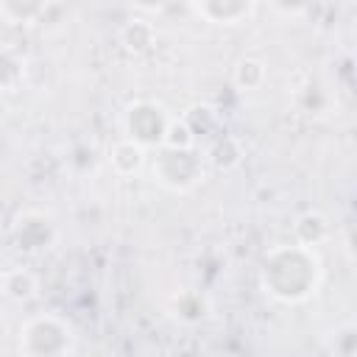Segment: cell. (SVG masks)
Segmentation results:
<instances>
[{
    "instance_id": "obj_12",
    "label": "cell",
    "mask_w": 357,
    "mask_h": 357,
    "mask_svg": "<svg viewBox=\"0 0 357 357\" xmlns=\"http://www.w3.org/2000/svg\"><path fill=\"white\" fill-rule=\"evenodd\" d=\"M209 159H212V165H215V167H231V165H237V162H240V148H237V142H234V139L223 137V139L212 148Z\"/></svg>"
},
{
    "instance_id": "obj_1",
    "label": "cell",
    "mask_w": 357,
    "mask_h": 357,
    "mask_svg": "<svg viewBox=\"0 0 357 357\" xmlns=\"http://www.w3.org/2000/svg\"><path fill=\"white\" fill-rule=\"evenodd\" d=\"M73 332L56 315L31 318L20 335V351L25 357H67L73 351Z\"/></svg>"
},
{
    "instance_id": "obj_5",
    "label": "cell",
    "mask_w": 357,
    "mask_h": 357,
    "mask_svg": "<svg viewBox=\"0 0 357 357\" xmlns=\"http://www.w3.org/2000/svg\"><path fill=\"white\" fill-rule=\"evenodd\" d=\"M145 148L139 145V142H134V139H120V142H114L112 145V151H109V165H112V170L117 173V176H137L142 167H145Z\"/></svg>"
},
{
    "instance_id": "obj_10",
    "label": "cell",
    "mask_w": 357,
    "mask_h": 357,
    "mask_svg": "<svg viewBox=\"0 0 357 357\" xmlns=\"http://www.w3.org/2000/svg\"><path fill=\"white\" fill-rule=\"evenodd\" d=\"M192 142H195V134L187 126V120H176L173 117L167 131H165L162 148H167V151H192Z\"/></svg>"
},
{
    "instance_id": "obj_4",
    "label": "cell",
    "mask_w": 357,
    "mask_h": 357,
    "mask_svg": "<svg viewBox=\"0 0 357 357\" xmlns=\"http://www.w3.org/2000/svg\"><path fill=\"white\" fill-rule=\"evenodd\" d=\"M198 17H204L206 22H215V25H237L243 20H248L254 14V3H192L190 6Z\"/></svg>"
},
{
    "instance_id": "obj_11",
    "label": "cell",
    "mask_w": 357,
    "mask_h": 357,
    "mask_svg": "<svg viewBox=\"0 0 357 357\" xmlns=\"http://www.w3.org/2000/svg\"><path fill=\"white\" fill-rule=\"evenodd\" d=\"M42 14H45V6H39V3H25V6H20V3H3L0 6V17H6L11 25L33 22Z\"/></svg>"
},
{
    "instance_id": "obj_2",
    "label": "cell",
    "mask_w": 357,
    "mask_h": 357,
    "mask_svg": "<svg viewBox=\"0 0 357 357\" xmlns=\"http://www.w3.org/2000/svg\"><path fill=\"white\" fill-rule=\"evenodd\" d=\"M170 114L165 112V106L153 103V100H137L126 109V131H128V139L139 142L142 148L148 145H159L162 148V139H165V131L170 126Z\"/></svg>"
},
{
    "instance_id": "obj_3",
    "label": "cell",
    "mask_w": 357,
    "mask_h": 357,
    "mask_svg": "<svg viewBox=\"0 0 357 357\" xmlns=\"http://www.w3.org/2000/svg\"><path fill=\"white\" fill-rule=\"evenodd\" d=\"M153 176L167 190H190L201 181V159L192 151H167L162 148L153 159Z\"/></svg>"
},
{
    "instance_id": "obj_9",
    "label": "cell",
    "mask_w": 357,
    "mask_h": 357,
    "mask_svg": "<svg viewBox=\"0 0 357 357\" xmlns=\"http://www.w3.org/2000/svg\"><path fill=\"white\" fill-rule=\"evenodd\" d=\"M231 78H234V84H237L240 89H259V86L265 84V78H268V70H265V64H262L259 59L245 56V59H240V61L234 64Z\"/></svg>"
},
{
    "instance_id": "obj_7",
    "label": "cell",
    "mask_w": 357,
    "mask_h": 357,
    "mask_svg": "<svg viewBox=\"0 0 357 357\" xmlns=\"http://www.w3.org/2000/svg\"><path fill=\"white\" fill-rule=\"evenodd\" d=\"M120 42L126 45V50H131V53H148L151 47H153V42H156V31H153V25L148 22V20H142V17H134V20H128L123 28H120Z\"/></svg>"
},
{
    "instance_id": "obj_6",
    "label": "cell",
    "mask_w": 357,
    "mask_h": 357,
    "mask_svg": "<svg viewBox=\"0 0 357 357\" xmlns=\"http://www.w3.org/2000/svg\"><path fill=\"white\" fill-rule=\"evenodd\" d=\"M0 287H3V293L11 301H20L22 304V301H31L36 296L39 282H36V276L28 268H11V271H6L0 276Z\"/></svg>"
},
{
    "instance_id": "obj_8",
    "label": "cell",
    "mask_w": 357,
    "mask_h": 357,
    "mask_svg": "<svg viewBox=\"0 0 357 357\" xmlns=\"http://www.w3.org/2000/svg\"><path fill=\"white\" fill-rule=\"evenodd\" d=\"M293 231H296L298 245L310 248V245H318V243L329 234V223H326V218L318 215V212H304V215L296 220Z\"/></svg>"
}]
</instances>
